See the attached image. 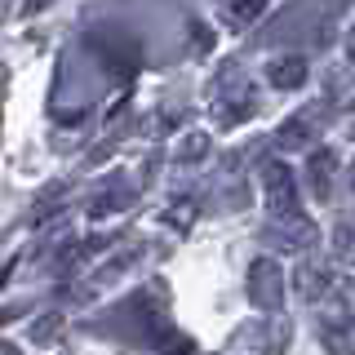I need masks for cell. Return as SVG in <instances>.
Instances as JSON below:
<instances>
[{"label": "cell", "instance_id": "cell-1", "mask_svg": "<svg viewBox=\"0 0 355 355\" xmlns=\"http://www.w3.org/2000/svg\"><path fill=\"white\" fill-rule=\"evenodd\" d=\"M253 333H240L236 347H253L258 355H275L288 347V324H249Z\"/></svg>", "mask_w": 355, "mask_h": 355}, {"label": "cell", "instance_id": "cell-2", "mask_svg": "<svg viewBox=\"0 0 355 355\" xmlns=\"http://www.w3.org/2000/svg\"><path fill=\"white\" fill-rule=\"evenodd\" d=\"M253 297H258V302L262 306H275V302H280V288H275V275H271V266H258V293H253Z\"/></svg>", "mask_w": 355, "mask_h": 355}, {"label": "cell", "instance_id": "cell-3", "mask_svg": "<svg viewBox=\"0 0 355 355\" xmlns=\"http://www.w3.org/2000/svg\"><path fill=\"white\" fill-rule=\"evenodd\" d=\"M173 355H191V347H182V351H173Z\"/></svg>", "mask_w": 355, "mask_h": 355}, {"label": "cell", "instance_id": "cell-4", "mask_svg": "<svg viewBox=\"0 0 355 355\" xmlns=\"http://www.w3.org/2000/svg\"><path fill=\"white\" fill-rule=\"evenodd\" d=\"M5 355H18V351H14V347H5Z\"/></svg>", "mask_w": 355, "mask_h": 355}]
</instances>
